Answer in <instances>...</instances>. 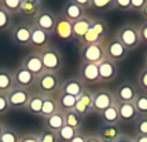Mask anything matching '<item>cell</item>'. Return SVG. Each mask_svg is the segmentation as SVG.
I'll return each instance as SVG.
<instances>
[{"label":"cell","instance_id":"681fc988","mask_svg":"<svg viewBox=\"0 0 147 142\" xmlns=\"http://www.w3.org/2000/svg\"><path fill=\"white\" fill-rule=\"evenodd\" d=\"M134 142H147V135H135Z\"/></svg>","mask_w":147,"mask_h":142},{"label":"cell","instance_id":"f5cc1de1","mask_svg":"<svg viewBox=\"0 0 147 142\" xmlns=\"http://www.w3.org/2000/svg\"><path fill=\"white\" fill-rule=\"evenodd\" d=\"M22 1H29V3H36V4H41L43 0H22Z\"/></svg>","mask_w":147,"mask_h":142},{"label":"cell","instance_id":"816d5d0a","mask_svg":"<svg viewBox=\"0 0 147 142\" xmlns=\"http://www.w3.org/2000/svg\"><path fill=\"white\" fill-rule=\"evenodd\" d=\"M142 17H143V18H144V21H146L147 22V4H146V7H144V8H143V10H142Z\"/></svg>","mask_w":147,"mask_h":142},{"label":"cell","instance_id":"83f0119b","mask_svg":"<svg viewBox=\"0 0 147 142\" xmlns=\"http://www.w3.org/2000/svg\"><path fill=\"white\" fill-rule=\"evenodd\" d=\"M41 10V4H36V3H29V1H22L21 7H19L18 14L21 17H24L26 20H34V17L38 14Z\"/></svg>","mask_w":147,"mask_h":142},{"label":"cell","instance_id":"277c9868","mask_svg":"<svg viewBox=\"0 0 147 142\" xmlns=\"http://www.w3.org/2000/svg\"><path fill=\"white\" fill-rule=\"evenodd\" d=\"M107 32H109V26L106 24V21L102 18H95L90 31L84 35V37L80 40V43H81V46L105 43Z\"/></svg>","mask_w":147,"mask_h":142},{"label":"cell","instance_id":"60d3db41","mask_svg":"<svg viewBox=\"0 0 147 142\" xmlns=\"http://www.w3.org/2000/svg\"><path fill=\"white\" fill-rule=\"evenodd\" d=\"M113 4H114V8L120 10L122 13L131 11V0H114Z\"/></svg>","mask_w":147,"mask_h":142},{"label":"cell","instance_id":"8d00e7d4","mask_svg":"<svg viewBox=\"0 0 147 142\" xmlns=\"http://www.w3.org/2000/svg\"><path fill=\"white\" fill-rule=\"evenodd\" d=\"M135 134L147 135V116H139L135 122Z\"/></svg>","mask_w":147,"mask_h":142},{"label":"cell","instance_id":"7bdbcfd3","mask_svg":"<svg viewBox=\"0 0 147 142\" xmlns=\"http://www.w3.org/2000/svg\"><path fill=\"white\" fill-rule=\"evenodd\" d=\"M147 0H131V11L134 13H142V10L146 7Z\"/></svg>","mask_w":147,"mask_h":142},{"label":"cell","instance_id":"7a4b0ae2","mask_svg":"<svg viewBox=\"0 0 147 142\" xmlns=\"http://www.w3.org/2000/svg\"><path fill=\"white\" fill-rule=\"evenodd\" d=\"M61 84H62V80L58 73L43 72L36 79L34 87L37 88V92L43 94V95H57L61 88Z\"/></svg>","mask_w":147,"mask_h":142},{"label":"cell","instance_id":"4316f807","mask_svg":"<svg viewBox=\"0 0 147 142\" xmlns=\"http://www.w3.org/2000/svg\"><path fill=\"white\" fill-rule=\"evenodd\" d=\"M14 87H15V83H14L13 72L6 68H0V92L7 94Z\"/></svg>","mask_w":147,"mask_h":142},{"label":"cell","instance_id":"9a60e30c","mask_svg":"<svg viewBox=\"0 0 147 142\" xmlns=\"http://www.w3.org/2000/svg\"><path fill=\"white\" fill-rule=\"evenodd\" d=\"M21 66L22 68H25L28 71L33 73L36 77L40 76L44 71V66H43V62H41V57H40V54L38 51H30L29 54H26L24 59H22V62H21Z\"/></svg>","mask_w":147,"mask_h":142},{"label":"cell","instance_id":"7402d4cb","mask_svg":"<svg viewBox=\"0 0 147 142\" xmlns=\"http://www.w3.org/2000/svg\"><path fill=\"white\" fill-rule=\"evenodd\" d=\"M121 134L120 124H102L98 130V137L103 142H114Z\"/></svg>","mask_w":147,"mask_h":142},{"label":"cell","instance_id":"7dc6e473","mask_svg":"<svg viewBox=\"0 0 147 142\" xmlns=\"http://www.w3.org/2000/svg\"><path fill=\"white\" fill-rule=\"evenodd\" d=\"M87 137L88 135H85V134H83V132L80 131V132H78V134H77V135L74 137L70 142H87Z\"/></svg>","mask_w":147,"mask_h":142},{"label":"cell","instance_id":"ee69618b","mask_svg":"<svg viewBox=\"0 0 147 142\" xmlns=\"http://www.w3.org/2000/svg\"><path fill=\"white\" fill-rule=\"evenodd\" d=\"M70 1L76 3L77 6H80L81 8H84L85 11L90 10L91 7H92V0H70Z\"/></svg>","mask_w":147,"mask_h":142},{"label":"cell","instance_id":"836d02e7","mask_svg":"<svg viewBox=\"0 0 147 142\" xmlns=\"http://www.w3.org/2000/svg\"><path fill=\"white\" fill-rule=\"evenodd\" d=\"M13 26V15L0 6V32H7Z\"/></svg>","mask_w":147,"mask_h":142},{"label":"cell","instance_id":"5b68a950","mask_svg":"<svg viewBox=\"0 0 147 142\" xmlns=\"http://www.w3.org/2000/svg\"><path fill=\"white\" fill-rule=\"evenodd\" d=\"M30 35H32V24L26 21L13 24L10 29V39L19 47H30Z\"/></svg>","mask_w":147,"mask_h":142},{"label":"cell","instance_id":"d6a6232c","mask_svg":"<svg viewBox=\"0 0 147 142\" xmlns=\"http://www.w3.org/2000/svg\"><path fill=\"white\" fill-rule=\"evenodd\" d=\"M134 105L139 113V116H147V92L139 91L138 97L134 101Z\"/></svg>","mask_w":147,"mask_h":142},{"label":"cell","instance_id":"2e32d148","mask_svg":"<svg viewBox=\"0 0 147 142\" xmlns=\"http://www.w3.org/2000/svg\"><path fill=\"white\" fill-rule=\"evenodd\" d=\"M85 90H87V86L77 76V77H69V79H66V80H63L58 92L69 94V95H73V97L78 98Z\"/></svg>","mask_w":147,"mask_h":142},{"label":"cell","instance_id":"9c48e42d","mask_svg":"<svg viewBox=\"0 0 147 142\" xmlns=\"http://www.w3.org/2000/svg\"><path fill=\"white\" fill-rule=\"evenodd\" d=\"M58 21V15L51 10H45V8H41L38 14L34 17L33 20V25L43 29L48 33H54V29H55V25H57Z\"/></svg>","mask_w":147,"mask_h":142},{"label":"cell","instance_id":"bcb514c9","mask_svg":"<svg viewBox=\"0 0 147 142\" xmlns=\"http://www.w3.org/2000/svg\"><path fill=\"white\" fill-rule=\"evenodd\" d=\"M19 142H38L36 134H25L19 138Z\"/></svg>","mask_w":147,"mask_h":142},{"label":"cell","instance_id":"ac0fdd59","mask_svg":"<svg viewBox=\"0 0 147 142\" xmlns=\"http://www.w3.org/2000/svg\"><path fill=\"white\" fill-rule=\"evenodd\" d=\"M115 106L118 109L120 123H124V124L135 123L136 119L139 117V113L135 108L134 102H118V101H115Z\"/></svg>","mask_w":147,"mask_h":142},{"label":"cell","instance_id":"f546056e","mask_svg":"<svg viewBox=\"0 0 147 142\" xmlns=\"http://www.w3.org/2000/svg\"><path fill=\"white\" fill-rule=\"evenodd\" d=\"M99 116L102 119V124H120V115H118V109L115 105L102 112Z\"/></svg>","mask_w":147,"mask_h":142},{"label":"cell","instance_id":"d6986e66","mask_svg":"<svg viewBox=\"0 0 147 142\" xmlns=\"http://www.w3.org/2000/svg\"><path fill=\"white\" fill-rule=\"evenodd\" d=\"M85 15H87V11L80 6H77L76 3H73L70 0L65 1L63 7H62V13H61V17H63L65 20L70 21V22H76Z\"/></svg>","mask_w":147,"mask_h":142},{"label":"cell","instance_id":"e0dca14e","mask_svg":"<svg viewBox=\"0 0 147 142\" xmlns=\"http://www.w3.org/2000/svg\"><path fill=\"white\" fill-rule=\"evenodd\" d=\"M51 41V33L45 32L32 24V35H30V47L34 48V51H40L50 46Z\"/></svg>","mask_w":147,"mask_h":142},{"label":"cell","instance_id":"5bb4252c","mask_svg":"<svg viewBox=\"0 0 147 142\" xmlns=\"http://www.w3.org/2000/svg\"><path fill=\"white\" fill-rule=\"evenodd\" d=\"M14 76V83H15V87H19V88H26V90H30L32 87H34L36 84V76L30 73V72L22 68L19 65L18 68H15V71L13 72Z\"/></svg>","mask_w":147,"mask_h":142},{"label":"cell","instance_id":"7c38bea8","mask_svg":"<svg viewBox=\"0 0 147 142\" xmlns=\"http://www.w3.org/2000/svg\"><path fill=\"white\" fill-rule=\"evenodd\" d=\"M139 88L138 86L132 82H122L117 88H115L114 97L115 101L118 102H134L135 98L139 94Z\"/></svg>","mask_w":147,"mask_h":142},{"label":"cell","instance_id":"f907efd6","mask_svg":"<svg viewBox=\"0 0 147 142\" xmlns=\"http://www.w3.org/2000/svg\"><path fill=\"white\" fill-rule=\"evenodd\" d=\"M87 142H103L98 135H90L87 137Z\"/></svg>","mask_w":147,"mask_h":142},{"label":"cell","instance_id":"f35d334b","mask_svg":"<svg viewBox=\"0 0 147 142\" xmlns=\"http://www.w3.org/2000/svg\"><path fill=\"white\" fill-rule=\"evenodd\" d=\"M36 135H37L38 142H59L57 132H52V131H48V130H43V131L37 132Z\"/></svg>","mask_w":147,"mask_h":142},{"label":"cell","instance_id":"ffe728a7","mask_svg":"<svg viewBox=\"0 0 147 142\" xmlns=\"http://www.w3.org/2000/svg\"><path fill=\"white\" fill-rule=\"evenodd\" d=\"M94 20L90 15H85L83 18H80L76 22H71V31H73V39L74 40H80L84 37V35L90 31V28L94 24Z\"/></svg>","mask_w":147,"mask_h":142},{"label":"cell","instance_id":"cb8c5ba5","mask_svg":"<svg viewBox=\"0 0 147 142\" xmlns=\"http://www.w3.org/2000/svg\"><path fill=\"white\" fill-rule=\"evenodd\" d=\"M43 123H44V130H48V131H52V132H58L65 126V113L59 110V112L54 113L51 116L43 119Z\"/></svg>","mask_w":147,"mask_h":142},{"label":"cell","instance_id":"ab89813d","mask_svg":"<svg viewBox=\"0 0 147 142\" xmlns=\"http://www.w3.org/2000/svg\"><path fill=\"white\" fill-rule=\"evenodd\" d=\"M138 88L143 92H147V66H143L138 73Z\"/></svg>","mask_w":147,"mask_h":142},{"label":"cell","instance_id":"f6af8a7d","mask_svg":"<svg viewBox=\"0 0 147 142\" xmlns=\"http://www.w3.org/2000/svg\"><path fill=\"white\" fill-rule=\"evenodd\" d=\"M139 32H140L142 43L147 46V22H146V21H144V22L139 26Z\"/></svg>","mask_w":147,"mask_h":142},{"label":"cell","instance_id":"db71d44e","mask_svg":"<svg viewBox=\"0 0 147 142\" xmlns=\"http://www.w3.org/2000/svg\"><path fill=\"white\" fill-rule=\"evenodd\" d=\"M3 130H4V124L0 122V135H1V132H3Z\"/></svg>","mask_w":147,"mask_h":142},{"label":"cell","instance_id":"484cf974","mask_svg":"<svg viewBox=\"0 0 147 142\" xmlns=\"http://www.w3.org/2000/svg\"><path fill=\"white\" fill-rule=\"evenodd\" d=\"M57 112H59V105H58L57 97H55V95H44L40 117L45 119V117L51 116V115L57 113Z\"/></svg>","mask_w":147,"mask_h":142},{"label":"cell","instance_id":"30bf717a","mask_svg":"<svg viewBox=\"0 0 147 142\" xmlns=\"http://www.w3.org/2000/svg\"><path fill=\"white\" fill-rule=\"evenodd\" d=\"M32 95V92L26 88H19L14 87L10 92H7L8 103H10V109L22 110L26 108V105L29 102V98Z\"/></svg>","mask_w":147,"mask_h":142},{"label":"cell","instance_id":"d590c367","mask_svg":"<svg viewBox=\"0 0 147 142\" xmlns=\"http://www.w3.org/2000/svg\"><path fill=\"white\" fill-rule=\"evenodd\" d=\"M21 3H22V0H0V6L3 7L4 10H7L11 15L18 14Z\"/></svg>","mask_w":147,"mask_h":142},{"label":"cell","instance_id":"44dd1931","mask_svg":"<svg viewBox=\"0 0 147 142\" xmlns=\"http://www.w3.org/2000/svg\"><path fill=\"white\" fill-rule=\"evenodd\" d=\"M58 39L63 40V41H69L73 40V31H71V22L65 20L63 17H58L57 25L54 29V33Z\"/></svg>","mask_w":147,"mask_h":142},{"label":"cell","instance_id":"4dcf8cb0","mask_svg":"<svg viewBox=\"0 0 147 142\" xmlns=\"http://www.w3.org/2000/svg\"><path fill=\"white\" fill-rule=\"evenodd\" d=\"M63 113H65V124L66 126L73 127L76 130H81L84 117L80 113H77L76 110H69V112H63Z\"/></svg>","mask_w":147,"mask_h":142},{"label":"cell","instance_id":"6da1fadb","mask_svg":"<svg viewBox=\"0 0 147 142\" xmlns=\"http://www.w3.org/2000/svg\"><path fill=\"white\" fill-rule=\"evenodd\" d=\"M115 37L125 46L128 51H134L142 46V37L139 32V26L134 24H124V25L117 31Z\"/></svg>","mask_w":147,"mask_h":142},{"label":"cell","instance_id":"8fae6325","mask_svg":"<svg viewBox=\"0 0 147 142\" xmlns=\"http://www.w3.org/2000/svg\"><path fill=\"white\" fill-rule=\"evenodd\" d=\"M78 79L85 86L98 84L99 83V69H98V65L90 64V62H81L80 66H78Z\"/></svg>","mask_w":147,"mask_h":142},{"label":"cell","instance_id":"1f68e13d","mask_svg":"<svg viewBox=\"0 0 147 142\" xmlns=\"http://www.w3.org/2000/svg\"><path fill=\"white\" fill-rule=\"evenodd\" d=\"M80 131H81V130H76V128H73V127H69V126L65 124L63 127L57 132L58 141L59 142H70Z\"/></svg>","mask_w":147,"mask_h":142},{"label":"cell","instance_id":"e575fe53","mask_svg":"<svg viewBox=\"0 0 147 142\" xmlns=\"http://www.w3.org/2000/svg\"><path fill=\"white\" fill-rule=\"evenodd\" d=\"M19 134L11 127L4 126V130L0 135V142H19Z\"/></svg>","mask_w":147,"mask_h":142},{"label":"cell","instance_id":"74e56055","mask_svg":"<svg viewBox=\"0 0 147 142\" xmlns=\"http://www.w3.org/2000/svg\"><path fill=\"white\" fill-rule=\"evenodd\" d=\"M114 0H92V7L99 11H110L114 10Z\"/></svg>","mask_w":147,"mask_h":142},{"label":"cell","instance_id":"c3c4849f","mask_svg":"<svg viewBox=\"0 0 147 142\" xmlns=\"http://www.w3.org/2000/svg\"><path fill=\"white\" fill-rule=\"evenodd\" d=\"M114 142H134V138L132 137L127 135V134H121V135L118 137Z\"/></svg>","mask_w":147,"mask_h":142},{"label":"cell","instance_id":"ba28073f","mask_svg":"<svg viewBox=\"0 0 147 142\" xmlns=\"http://www.w3.org/2000/svg\"><path fill=\"white\" fill-rule=\"evenodd\" d=\"M105 50H106V58L115 62V64L127 59V57L129 55V51L125 48V46L115 36L105 41Z\"/></svg>","mask_w":147,"mask_h":142},{"label":"cell","instance_id":"8992f818","mask_svg":"<svg viewBox=\"0 0 147 142\" xmlns=\"http://www.w3.org/2000/svg\"><path fill=\"white\" fill-rule=\"evenodd\" d=\"M80 58L81 62H90V64H100L106 58V50L105 43L98 44H85L80 47Z\"/></svg>","mask_w":147,"mask_h":142},{"label":"cell","instance_id":"603a6c76","mask_svg":"<svg viewBox=\"0 0 147 142\" xmlns=\"http://www.w3.org/2000/svg\"><path fill=\"white\" fill-rule=\"evenodd\" d=\"M74 110L77 113H80L83 117L88 116L92 112V92L90 90H85L80 97L77 98V103Z\"/></svg>","mask_w":147,"mask_h":142},{"label":"cell","instance_id":"b9f144b4","mask_svg":"<svg viewBox=\"0 0 147 142\" xmlns=\"http://www.w3.org/2000/svg\"><path fill=\"white\" fill-rule=\"evenodd\" d=\"M8 112H10V103H8L7 94L0 92V115H6Z\"/></svg>","mask_w":147,"mask_h":142},{"label":"cell","instance_id":"4fadbf2b","mask_svg":"<svg viewBox=\"0 0 147 142\" xmlns=\"http://www.w3.org/2000/svg\"><path fill=\"white\" fill-rule=\"evenodd\" d=\"M98 69H99V83H111L118 76V65L107 58H105L100 64H98Z\"/></svg>","mask_w":147,"mask_h":142},{"label":"cell","instance_id":"f1b7e54d","mask_svg":"<svg viewBox=\"0 0 147 142\" xmlns=\"http://www.w3.org/2000/svg\"><path fill=\"white\" fill-rule=\"evenodd\" d=\"M58 105H59V110L61 112H69V110H74L77 103V98L69 94H63V92H58L57 95Z\"/></svg>","mask_w":147,"mask_h":142},{"label":"cell","instance_id":"11a10c76","mask_svg":"<svg viewBox=\"0 0 147 142\" xmlns=\"http://www.w3.org/2000/svg\"><path fill=\"white\" fill-rule=\"evenodd\" d=\"M144 66H147V52H146V55H144Z\"/></svg>","mask_w":147,"mask_h":142},{"label":"cell","instance_id":"52a82bcc","mask_svg":"<svg viewBox=\"0 0 147 142\" xmlns=\"http://www.w3.org/2000/svg\"><path fill=\"white\" fill-rule=\"evenodd\" d=\"M113 105H115V97L110 90L100 88L92 92V112L100 115Z\"/></svg>","mask_w":147,"mask_h":142},{"label":"cell","instance_id":"d4e9b609","mask_svg":"<svg viewBox=\"0 0 147 142\" xmlns=\"http://www.w3.org/2000/svg\"><path fill=\"white\" fill-rule=\"evenodd\" d=\"M43 99H44V95H43V94H40V92H33L32 95H30V98H29V102L26 105L25 110L29 113V115L40 117L41 108H43Z\"/></svg>","mask_w":147,"mask_h":142},{"label":"cell","instance_id":"3957f363","mask_svg":"<svg viewBox=\"0 0 147 142\" xmlns=\"http://www.w3.org/2000/svg\"><path fill=\"white\" fill-rule=\"evenodd\" d=\"M40 57H41V62H43V66H44L45 72H54V73H59L61 69L63 68V57L61 51L52 47V46H48L43 50L38 51Z\"/></svg>","mask_w":147,"mask_h":142}]
</instances>
